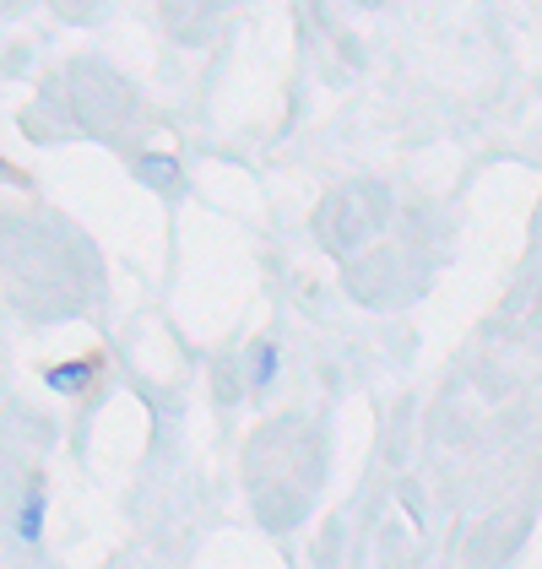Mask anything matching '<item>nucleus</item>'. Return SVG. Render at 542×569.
Segmentation results:
<instances>
[{"label":"nucleus","mask_w":542,"mask_h":569,"mask_svg":"<svg viewBox=\"0 0 542 569\" xmlns=\"http://www.w3.org/2000/svg\"><path fill=\"white\" fill-rule=\"evenodd\" d=\"M277 380V348H261V386Z\"/></svg>","instance_id":"obj_3"},{"label":"nucleus","mask_w":542,"mask_h":569,"mask_svg":"<svg viewBox=\"0 0 542 569\" xmlns=\"http://www.w3.org/2000/svg\"><path fill=\"white\" fill-rule=\"evenodd\" d=\"M44 380H49V391L71 396V391H82V386L92 380V363H54V369H49Z\"/></svg>","instance_id":"obj_1"},{"label":"nucleus","mask_w":542,"mask_h":569,"mask_svg":"<svg viewBox=\"0 0 542 569\" xmlns=\"http://www.w3.org/2000/svg\"><path fill=\"white\" fill-rule=\"evenodd\" d=\"M39 537H44V493L33 488L22 499V542H39Z\"/></svg>","instance_id":"obj_2"}]
</instances>
